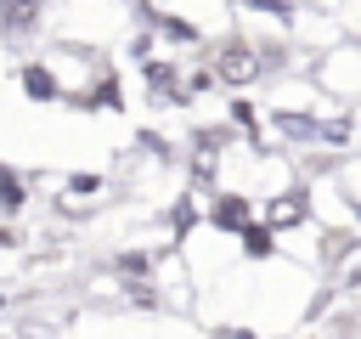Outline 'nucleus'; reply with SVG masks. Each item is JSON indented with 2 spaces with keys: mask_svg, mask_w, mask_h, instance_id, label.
<instances>
[{
  "mask_svg": "<svg viewBox=\"0 0 361 339\" xmlns=\"http://www.w3.org/2000/svg\"><path fill=\"white\" fill-rule=\"evenodd\" d=\"M220 73H226V79H254V73H259V62H254L243 45H231V51L220 56Z\"/></svg>",
  "mask_w": 361,
  "mask_h": 339,
  "instance_id": "obj_1",
  "label": "nucleus"
},
{
  "mask_svg": "<svg viewBox=\"0 0 361 339\" xmlns=\"http://www.w3.org/2000/svg\"><path fill=\"white\" fill-rule=\"evenodd\" d=\"M23 85H28V96H39V102L56 96V79H51L45 68H23Z\"/></svg>",
  "mask_w": 361,
  "mask_h": 339,
  "instance_id": "obj_2",
  "label": "nucleus"
},
{
  "mask_svg": "<svg viewBox=\"0 0 361 339\" xmlns=\"http://www.w3.org/2000/svg\"><path fill=\"white\" fill-rule=\"evenodd\" d=\"M265 215H271V226H288V220H299V215H305V198H282V203H271Z\"/></svg>",
  "mask_w": 361,
  "mask_h": 339,
  "instance_id": "obj_4",
  "label": "nucleus"
},
{
  "mask_svg": "<svg viewBox=\"0 0 361 339\" xmlns=\"http://www.w3.org/2000/svg\"><path fill=\"white\" fill-rule=\"evenodd\" d=\"M243 220H248V209H243V198H220V203H214V226H231V232H237Z\"/></svg>",
  "mask_w": 361,
  "mask_h": 339,
  "instance_id": "obj_3",
  "label": "nucleus"
},
{
  "mask_svg": "<svg viewBox=\"0 0 361 339\" xmlns=\"http://www.w3.org/2000/svg\"><path fill=\"white\" fill-rule=\"evenodd\" d=\"M259 11H276V17H288V0H254Z\"/></svg>",
  "mask_w": 361,
  "mask_h": 339,
  "instance_id": "obj_7",
  "label": "nucleus"
},
{
  "mask_svg": "<svg viewBox=\"0 0 361 339\" xmlns=\"http://www.w3.org/2000/svg\"><path fill=\"white\" fill-rule=\"evenodd\" d=\"M243 237H248V254H265L271 249V232L265 226H243Z\"/></svg>",
  "mask_w": 361,
  "mask_h": 339,
  "instance_id": "obj_5",
  "label": "nucleus"
},
{
  "mask_svg": "<svg viewBox=\"0 0 361 339\" xmlns=\"http://www.w3.org/2000/svg\"><path fill=\"white\" fill-rule=\"evenodd\" d=\"M0 203H6V209H17V203H23V186H17L6 170H0Z\"/></svg>",
  "mask_w": 361,
  "mask_h": 339,
  "instance_id": "obj_6",
  "label": "nucleus"
}]
</instances>
